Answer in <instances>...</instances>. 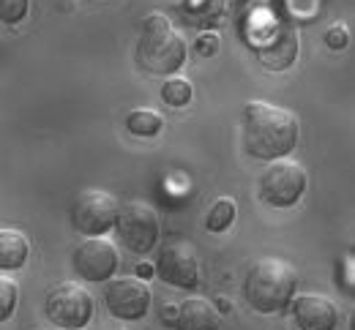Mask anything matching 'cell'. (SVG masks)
<instances>
[{"mask_svg": "<svg viewBox=\"0 0 355 330\" xmlns=\"http://www.w3.org/2000/svg\"><path fill=\"white\" fill-rule=\"evenodd\" d=\"M71 262H74V271H77V276L83 282L101 284L110 282L115 276L121 257H118V248H115V243L110 237L98 235L80 240L77 248H74Z\"/></svg>", "mask_w": 355, "mask_h": 330, "instance_id": "obj_8", "label": "cell"}, {"mask_svg": "<svg viewBox=\"0 0 355 330\" xmlns=\"http://www.w3.org/2000/svg\"><path fill=\"white\" fill-rule=\"evenodd\" d=\"M347 42H350V30H347V25L336 22V25H331V28L325 30V47L328 49L339 52V49L347 47Z\"/></svg>", "mask_w": 355, "mask_h": 330, "instance_id": "obj_20", "label": "cell"}, {"mask_svg": "<svg viewBox=\"0 0 355 330\" xmlns=\"http://www.w3.org/2000/svg\"><path fill=\"white\" fill-rule=\"evenodd\" d=\"M219 309L208 297H186L175 309V330H219Z\"/></svg>", "mask_w": 355, "mask_h": 330, "instance_id": "obj_12", "label": "cell"}, {"mask_svg": "<svg viewBox=\"0 0 355 330\" xmlns=\"http://www.w3.org/2000/svg\"><path fill=\"white\" fill-rule=\"evenodd\" d=\"M31 0H0V22L3 25H19L28 17Z\"/></svg>", "mask_w": 355, "mask_h": 330, "instance_id": "obj_19", "label": "cell"}, {"mask_svg": "<svg viewBox=\"0 0 355 330\" xmlns=\"http://www.w3.org/2000/svg\"><path fill=\"white\" fill-rule=\"evenodd\" d=\"M194 98V85L186 80V77H170L164 85H162V101L167 104V107H186L189 101Z\"/></svg>", "mask_w": 355, "mask_h": 330, "instance_id": "obj_17", "label": "cell"}, {"mask_svg": "<svg viewBox=\"0 0 355 330\" xmlns=\"http://www.w3.org/2000/svg\"><path fill=\"white\" fill-rule=\"evenodd\" d=\"M126 129L132 131L134 137L148 140V137H156L164 129V118L150 107H137L126 115Z\"/></svg>", "mask_w": 355, "mask_h": 330, "instance_id": "obj_15", "label": "cell"}, {"mask_svg": "<svg viewBox=\"0 0 355 330\" xmlns=\"http://www.w3.org/2000/svg\"><path fill=\"white\" fill-rule=\"evenodd\" d=\"M306 186H309V178H306L304 164L293 158H276L260 175V199L276 210H284L301 202Z\"/></svg>", "mask_w": 355, "mask_h": 330, "instance_id": "obj_5", "label": "cell"}, {"mask_svg": "<svg viewBox=\"0 0 355 330\" xmlns=\"http://www.w3.org/2000/svg\"><path fill=\"white\" fill-rule=\"evenodd\" d=\"M17 303H19V286H17V282L8 279V276H0V322H6L17 311Z\"/></svg>", "mask_w": 355, "mask_h": 330, "instance_id": "obj_18", "label": "cell"}, {"mask_svg": "<svg viewBox=\"0 0 355 330\" xmlns=\"http://www.w3.org/2000/svg\"><path fill=\"white\" fill-rule=\"evenodd\" d=\"M118 208H121V202L110 191L85 189L80 191L71 202V224L85 237L107 235L115 227Z\"/></svg>", "mask_w": 355, "mask_h": 330, "instance_id": "obj_7", "label": "cell"}, {"mask_svg": "<svg viewBox=\"0 0 355 330\" xmlns=\"http://www.w3.org/2000/svg\"><path fill=\"white\" fill-rule=\"evenodd\" d=\"M298 289V271L282 257H260L249 265L243 279L246 303L260 314H276L290 306Z\"/></svg>", "mask_w": 355, "mask_h": 330, "instance_id": "obj_2", "label": "cell"}, {"mask_svg": "<svg viewBox=\"0 0 355 330\" xmlns=\"http://www.w3.org/2000/svg\"><path fill=\"white\" fill-rule=\"evenodd\" d=\"M31 257V243L19 230H0V271H19Z\"/></svg>", "mask_w": 355, "mask_h": 330, "instance_id": "obj_14", "label": "cell"}, {"mask_svg": "<svg viewBox=\"0 0 355 330\" xmlns=\"http://www.w3.org/2000/svg\"><path fill=\"white\" fill-rule=\"evenodd\" d=\"M301 137V120L293 109L252 98L241 109V140L243 150L257 161L287 158Z\"/></svg>", "mask_w": 355, "mask_h": 330, "instance_id": "obj_1", "label": "cell"}, {"mask_svg": "<svg viewBox=\"0 0 355 330\" xmlns=\"http://www.w3.org/2000/svg\"><path fill=\"white\" fill-rule=\"evenodd\" d=\"M121 243L134 254H150L153 246L159 243V216L145 199H129L118 208V219L112 227Z\"/></svg>", "mask_w": 355, "mask_h": 330, "instance_id": "obj_6", "label": "cell"}, {"mask_svg": "<svg viewBox=\"0 0 355 330\" xmlns=\"http://www.w3.org/2000/svg\"><path fill=\"white\" fill-rule=\"evenodd\" d=\"M46 320L60 330H85L93 320V295L80 282H60L46 292Z\"/></svg>", "mask_w": 355, "mask_h": 330, "instance_id": "obj_4", "label": "cell"}, {"mask_svg": "<svg viewBox=\"0 0 355 330\" xmlns=\"http://www.w3.org/2000/svg\"><path fill=\"white\" fill-rule=\"evenodd\" d=\"M153 268H156V276L162 282L173 284L178 289H194L200 282V262H197L194 246L189 240L167 243Z\"/></svg>", "mask_w": 355, "mask_h": 330, "instance_id": "obj_10", "label": "cell"}, {"mask_svg": "<svg viewBox=\"0 0 355 330\" xmlns=\"http://www.w3.org/2000/svg\"><path fill=\"white\" fill-rule=\"evenodd\" d=\"M175 309L178 306H170V309L162 311V322H164V325H173V322H175Z\"/></svg>", "mask_w": 355, "mask_h": 330, "instance_id": "obj_24", "label": "cell"}, {"mask_svg": "<svg viewBox=\"0 0 355 330\" xmlns=\"http://www.w3.org/2000/svg\"><path fill=\"white\" fill-rule=\"evenodd\" d=\"M216 49H219V36H216V33H202V36L194 42V52H197V55H205V57H208V55H214Z\"/></svg>", "mask_w": 355, "mask_h": 330, "instance_id": "obj_21", "label": "cell"}, {"mask_svg": "<svg viewBox=\"0 0 355 330\" xmlns=\"http://www.w3.org/2000/svg\"><path fill=\"white\" fill-rule=\"evenodd\" d=\"M150 286L148 282L137 279V276H123V279H112L104 289V306L115 320L123 322H137L148 314L150 309Z\"/></svg>", "mask_w": 355, "mask_h": 330, "instance_id": "obj_9", "label": "cell"}, {"mask_svg": "<svg viewBox=\"0 0 355 330\" xmlns=\"http://www.w3.org/2000/svg\"><path fill=\"white\" fill-rule=\"evenodd\" d=\"M345 292H347V295H353V257H350V254H347V257H345Z\"/></svg>", "mask_w": 355, "mask_h": 330, "instance_id": "obj_22", "label": "cell"}, {"mask_svg": "<svg viewBox=\"0 0 355 330\" xmlns=\"http://www.w3.org/2000/svg\"><path fill=\"white\" fill-rule=\"evenodd\" d=\"M186 42L175 30L173 19L162 11H153L139 30L137 42V63L159 77H173L178 68L186 63Z\"/></svg>", "mask_w": 355, "mask_h": 330, "instance_id": "obj_3", "label": "cell"}, {"mask_svg": "<svg viewBox=\"0 0 355 330\" xmlns=\"http://www.w3.org/2000/svg\"><path fill=\"white\" fill-rule=\"evenodd\" d=\"M235 216H238V205H235V199H230V196H219V199L211 205V210H208L205 230H208V232H224V230H230V227H232Z\"/></svg>", "mask_w": 355, "mask_h": 330, "instance_id": "obj_16", "label": "cell"}, {"mask_svg": "<svg viewBox=\"0 0 355 330\" xmlns=\"http://www.w3.org/2000/svg\"><path fill=\"white\" fill-rule=\"evenodd\" d=\"M298 55V39L287 28H276L273 36L260 44V60L268 68H287Z\"/></svg>", "mask_w": 355, "mask_h": 330, "instance_id": "obj_13", "label": "cell"}, {"mask_svg": "<svg viewBox=\"0 0 355 330\" xmlns=\"http://www.w3.org/2000/svg\"><path fill=\"white\" fill-rule=\"evenodd\" d=\"M134 273H137V279H142V282H148V279H153V273H156V268H153L150 262H139Z\"/></svg>", "mask_w": 355, "mask_h": 330, "instance_id": "obj_23", "label": "cell"}, {"mask_svg": "<svg viewBox=\"0 0 355 330\" xmlns=\"http://www.w3.org/2000/svg\"><path fill=\"white\" fill-rule=\"evenodd\" d=\"M293 322L301 330H336L339 328V309L331 297L317 292H301L290 300Z\"/></svg>", "mask_w": 355, "mask_h": 330, "instance_id": "obj_11", "label": "cell"}]
</instances>
